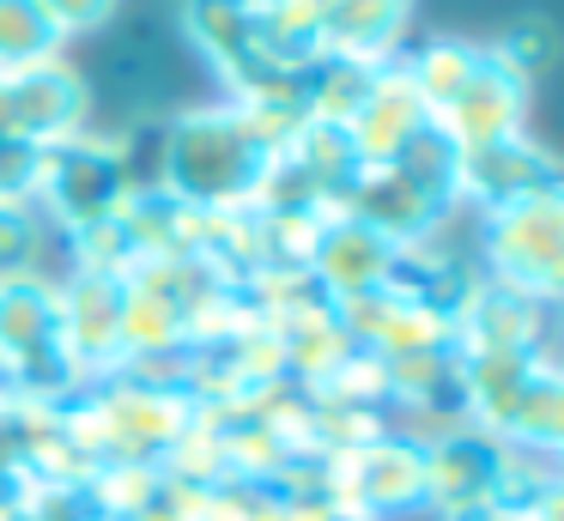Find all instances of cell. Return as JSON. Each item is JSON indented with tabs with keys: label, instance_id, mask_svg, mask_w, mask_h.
<instances>
[{
	"label": "cell",
	"instance_id": "obj_23",
	"mask_svg": "<svg viewBox=\"0 0 564 521\" xmlns=\"http://www.w3.org/2000/svg\"><path fill=\"white\" fill-rule=\"evenodd\" d=\"M491 48H498L522 79H534V73L552 61V24L546 19H516V31H503Z\"/></svg>",
	"mask_w": 564,
	"mask_h": 521
},
{
	"label": "cell",
	"instance_id": "obj_26",
	"mask_svg": "<svg viewBox=\"0 0 564 521\" xmlns=\"http://www.w3.org/2000/svg\"><path fill=\"white\" fill-rule=\"evenodd\" d=\"M455 521H522V515H498V509H467V515H455Z\"/></svg>",
	"mask_w": 564,
	"mask_h": 521
},
{
	"label": "cell",
	"instance_id": "obj_5",
	"mask_svg": "<svg viewBox=\"0 0 564 521\" xmlns=\"http://www.w3.org/2000/svg\"><path fill=\"white\" fill-rule=\"evenodd\" d=\"M479 279L558 303L564 291V194L516 200L479 218Z\"/></svg>",
	"mask_w": 564,
	"mask_h": 521
},
{
	"label": "cell",
	"instance_id": "obj_6",
	"mask_svg": "<svg viewBox=\"0 0 564 521\" xmlns=\"http://www.w3.org/2000/svg\"><path fill=\"white\" fill-rule=\"evenodd\" d=\"M540 194H564V182H558L552 152L540 140H528V133L455 152V213L486 218L516 200H540Z\"/></svg>",
	"mask_w": 564,
	"mask_h": 521
},
{
	"label": "cell",
	"instance_id": "obj_9",
	"mask_svg": "<svg viewBox=\"0 0 564 521\" xmlns=\"http://www.w3.org/2000/svg\"><path fill=\"white\" fill-rule=\"evenodd\" d=\"M0 109H7V133L31 145H55L86 133L91 116V85L67 61H43L25 73H0Z\"/></svg>",
	"mask_w": 564,
	"mask_h": 521
},
{
	"label": "cell",
	"instance_id": "obj_7",
	"mask_svg": "<svg viewBox=\"0 0 564 521\" xmlns=\"http://www.w3.org/2000/svg\"><path fill=\"white\" fill-rule=\"evenodd\" d=\"M334 315H340L346 339H352L365 358H419V351H455V322L449 315H437L431 303L406 297V291L382 285V291H365V297L352 303H334Z\"/></svg>",
	"mask_w": 564,
	"mask_h": 521
},
{
	"label": "cell",
	"instance_id": "obj_8",
	"mask_svg": "<svg viewBox=\"0 0 564 521\" xmlns=\"http://www.w3.org/2000/svg\"><path fill=\"white\" fill-rule=\"evenodd\" d=\"M62 297V346L79 382H104L122 370V279L116 273H62L55 279Z\"/></svg>",
	"mask_w": 564,
	"mask_h": 521
},
{
	"label": "cell",
	"instance_id": "obj_16",
	"mask_svg": "<svg viewBox=\"0 0 564 521\" xmlns=\"http://www.w3.org/2000/svg\"><path fill=\"white\" fill-rule=\"evenodd\" d=\"M67 273V237L37 206H0V285L13 279H62Z\"/></svg>",
	"mask_w": 564,
	"mask_h": 521
},
{
	"label": "cell",
	"instance_id": "obj_1",
	"mask_svg": "<svg viewBox=\"0 0 564 521\" xmlns=\"http://www.w3.org/2000/svg\"><path fill=\"white\" fill-rule=\"evenodd\" d=\"M152 176L164 194H176L195 213H231V206H256L261 182L273 170V145L268 133L249 121V109L225 104H200L183 109L159 128V158Z\"/></svg>",
	"mask_w": 564,
	"mask_h": 521
},
{
	"label": "cell",
	"instance_id": "obj_4",
	"mask_svg": "<svg viewBox=\"0 0 564 521\" xmlns=\"http://www.w3.org/2000/svg\"><path fill=\"white\" fill-rule=\"evenodd\" d=\"M134 140L122 133H74V140H55L43 152V188H37V213L55 230H86L98 218H110L116 206L134 188Z\"/></svg>",
	"mask_w": 564,
	"mask_h": 521
},
{
	"label": "cell",
	"instance_id": "obj_11",
	"mask_svg": "<svg viewBox=\"0 0 564 521\" xmlns=\"http://www.w3.org/2000/svg\"><path fill=\"white\" fill-rule=\"evenodd\" d=\"M552 310L558 303L528 297L498 279H474L455 310V358H479V351H546L552 346Z\"/></svg>",
	"mask_w": 564,
	"mask_h": 521
},
{
	"label": "cell",
	"instance_id": "obj_19",
	"mask_svg": "<svg viewBox=\"0 0 564 521\" xmlns=\"http://www.w3.org/2000/svg\"><path fill=\"white\" fill-rule=\"evenodd\" d=\"M62 24L43 0H0V73H25L43 61H62Z\"/></svg>",
	"mask_w": 564,
	"mask_h": 521
},
{
	"label": "cell",
	"instance_id": "obj_20",
	"mask_svg": "<svg viewBox=\"0 0 564 521\" xmlns=\"http://www.w3.org/2000/svg\"><path fill=\"white\" fill-rule=\"evenodd\" d=\"M122 363L140 358H164V351H183L188 346V322L183 310H171L164 297H147V291L122 285Z\"/></svg>",
	"mask_w": 564,
	"mask_h": 521
},
{
	"label": "cell",
	"instance_id": "obj_12",
	"mask_svg": "<svg viewBox=\"0 0 564 521\" xmlns=\"http://www.w3.org/2000/svg\"><path fill=\"white\" fill-rule=\"evenodd\" d=\"M419 455H425V509L437 521L491 509V485H498V460H503L498 436H486L479 424H449V431L425 436Z\"/></svg>",
	"mask_w": 564,
	"mask_h": 521
},
{
	"label": "cell",
	"instance_id": "obj_3",
	"mask_svg": "<svg viewBox=\"0 0 564 521\" xmlns=\"http://www.w3.org/2000/svg\"><path fill=\"white\" fill-rule=\"evenodd\" d=\"M0 376L7 388L43 406H62L67 394H79V376L67 363L62 346V297L50 279H13L0 285Z\"/></svg>",
	"mask_w": 564,
	"mask_h": 521
},
{
	"label": "cell",
	"instance_id": "obj_21",
	"mask_svg": "<svg viewBox=\"0 0 564 521\" xmlns=\"http://www.w3.org/2000/svg\"><path fill=\"white\" fill-rule=\"evenodd\" d=\"M200 521H285V497H280V485L231 479L200 497Z\"/></svg>",
	"mask_w": 564,
	"mask_h": 521
},
{
	"label": "cell",
	"instance_id": "obj_25",
	"mask_svg": "<svg viewBox=\"0 0 564 521\" xmlns=\"http://www.w3.org/2000/svg\"><path fill=\"white\" fill-rule=\"evenodd\" d=\"M128 521H200V491H183V485L164 479Z\"/></svg>",
	"mask_w": 564,
	"mask_h": 521
},
{
	"label": "cell",
	"instance_id": "obj_22",
	"mask_svg": "<svg viewBox=\"0 0 564 521\" xmlns=\"http://www.w3.org/2000/svg\"><path fill=\"white\" fill-rule=\"evenodd\" d=\"M43 152L50 145H31V140H0V206H37L43 188Z\"/></svg>",
	"mask_w": 564,
	"mask_h": 521
},
{
	"label": "cell",
	"instance_id": "obj_24",
	"mask_svg": "<svg viewBox=\"0 0 564 521\" xmlns=\"http://www.w3.org/2000/svg\"><path fill=\"white\" fill-rule=\"evenodd\" d=\"M43 7H50L55 24H62V36H86V31H104L122 0H43Z\"/></svg>",
	"mask_w": 564,
	"mask_h": 521
},
{
	"label": "cell",
	"instance_id": "obj_27",
	"mask_svg": "<svg viewBox=\"0 0 564 521\" xmlns=\"http://www.w3.org/2000/svg\"><path fill=\"white\" fill-rule=\"evenodd\" d=\"M0 140H7V109H0Z\"/></svg>",
	"mask_w": 564,
	"mask_h": 521
},
{
	"label": "cell",
	"instance_id": "obj_18",
	"mask_svg": "<svg viewBox=\"0 0 564 521\" xmlns=\"http://www.w3.org/2000/svg\"><path fill=\"white\" fill-rule=\"evenodd\" d=\"M479 55H486V43H462V36H431V43H419L413 55H401L406 79H413L419 104H425V116H437V109L474 79Z\"/></svg>",
	"mask_w": 564,
	"mask_h": 521
},
{
	"label": "cell",
	"instance_id": "obj_10",
	"mask_svg": "<svg viewBox=\"0 0 564 521\" xmlns=\"http://www.w3.org/2000/svg\"><path fill=\"white\" fill-rule=\"evenodd\" d=\"M528 116V79L486 43L474 79L449 97V104L431 116V128L455 145V152H474V145H491V140H510V133H528L522 128Z\"/></svg>",
	"mask_w": 564,
	"mask_h": 521
},
{
	"label": "cell",
	"instance_id": "obj_2",
	"mask_svg": "<svg viewBox=\"0 0 564 521\" xmlns=\"http://www.w3.org/2000/svg\"><path fill=\"white\" fill-rule=\"evenodd\" d=\"M346 218L382 230L401 249L449 230V218H455V145L437 128H425L401 158H389L377 170H358L352 194H346Z\"/></svg>",
	"mask_w": 564,
	"mask_h": 521
},
{
	"label": "cell",
	"instance_id": "obj_14",
	"mask_svg": "<svg viewBox=\"0 0 564 521\" xmlns=\"http://www.w3.org/2000/svg\"><path fill=\"white\" fill-rule=\"evenodd\" d=\"M394 254H401V242H389L382 230L358 225V218H328L316 237V254H310V279L322 285V297L328 303H352L365 297V291H382L394 273Z\"/></svg>",
	"mask_w": 564,
	"mask_h": 521
},
{
	"label": "cell",
	"instance_id": "obj_17",
	"mask_svg": "<svg viewBox=\"0 0 564 521\" xmlns=\"http://www.w3.org/2000/svg\"><path fill=\"white\" fill-rule=\"evenodd\" d=\"M268 55L292 73H310L328 61V7L334 0H256Z\"/></svg>",
	"mask_w": 564,
	"mask_h": 521
},
{
	"label": "cell",
	"instance_id": "obj_13",
	"mask_svg": "<svg viewBox=\"0 0 564 521\" xmlns=\"http://www.w3.org/2000/svg\"><path fill=\"white\" fill-rule=\"evenodd\" d=\"M425 128H431V116H425V104H419L413 79H406L401 55L382 61V67L370 73V91H365V104H358V116L346 121L358 164H365V170L389 164V158H401Z\"/></svg>",
	"mask_w": 564,
	"mask_h": 521
},
{
	"label": "cell",
	"instance_id": "obj_15",
	"mask_svg": "<svg viewBox=\"0 0 564 521\" xmlns=\"http://www.w3.org/2000/svg\"><path fill=\"white\" fill-rule=\"evenodd\" d=\"M406 19H413V0H334L328 7V55L382 67V61L401 55Z\"/></svg>",
	"mask_w": 564,
	"mask_h": 521
}]
</instances>
